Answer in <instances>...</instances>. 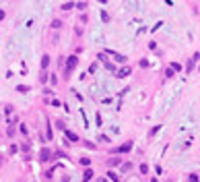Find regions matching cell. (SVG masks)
<instances>
[{
	"label": "cell",
	"instance_id": "obj_29",
	"mask_svg": "<svg viewBox=\"0 0 200 182\" xmlns=\"http://www.w3.org/2000/svg\"><path fill=\"white\" fill-rule=\"evenodd\" d=\"M4 17H6V13H4V10H2V8H0V21H2V19H4Z\"/></svg>",
	"mask_w": 200,
	"mask_h": 182
},
{
	"label": "cell",
	"instance_id": "obj_24",
	"mask_svg": "<svg viewBox=\"0 0 200 182\" xmlns=\"http://www.w3.org/2000/svg\"><path fill=\"white\" fill-rule=\"evenodd\" d=\"M171 68H173V71H182V66L177 64V62H173V64H171Z\"/></svg>",
	"mask_w": 200,
	"mask_h": 182
},
{
	"label": "cell",
	"instance_id": "obj_12",
	"mask_svg": "<svg viewBox=\"0 0 200 182\" xmlns=\"http://www.w3.org/2000/svg\"><path fill=\"white\" fill-rule=\"evenodd\" d=\"M130 170H132V164H130V162L122 164V172H130Z\"/></svg>",
	"mask_w": 200,
	"mask_h": 182
},
{
	"label": "cell",
	"instance_id": "obj_21",
	"mask_svg": "<svg viewBox=\"0 0 200 182\" xmlns=\"http://www.w3.org/2000/svg\"><path fill=\"white\" fill-rule=\"evenodd\" d=\"M6 132H8V136H15V132H17V130H15V126H8V130H6Z\"/></svg>",
	"mask_w": 200,
	"mask_h": 182
},
{
	"label": "cell",
	"instance_id": "obj_20",
	"mask_svg": "<svg viewBox=\"0 0 200 182\" xmlns=\"http://www.w3.org/2000/svg\"><path fill=\"white\" fill-rule=\"evenodd\" d=\"M101 19H103V21H105V23H107V21H109V15H107V13H105V10H101Z\"/></svg>",
	"mask_w": 200,
	"mask_h": 182
},
{
	"label": "cell",
	"instance_id": "obj_13",
	"mask_svg": "<svg viewBox=\"0 0 200 182\" xmlns=\"http://www.w3.org/2000/svg\"><path fill=\"white\" fill-rule=\"evenodd\" d=\"M109 174V180H112V182H120V178L116 176V172H107Z\"/></svg>",
	"mask_w": 200,
	"mask_h": 182
},
{
	"label": "cell",
	"instance_id": "obj_27",
	"mask_svg": "<svg viewBox=\"0 0 200 182\" xmlns=\"http://www.w3.org/2000/svg\"><path fill=\"white\" fill-rule=\"evenodd\" d=\"M99 141H101V143H109V139H107L105 134H101V136H99Z\"/></svg>",
	"mask_w": 200,
	"mask_h": 182
},
{
	"label": "cell",
	"instance_id": "obj_22",
	"mask_svg": "<svg viewBox=\"0 0 200 182\" xmlns=\"http://www.w3.org/2000/svg\"><path fill=\"white\" fill-rule=\"evenodd\" d=\"M140 172H142V174H149V166L142 164V166H140Z\"/></svg>",
	"mask_w": 200,
	"mask_h": 182
},
{
	"label": "cell",
	"instance_id": "obj_31",
	"mask_svg": "<svg viewBox=\"0 0 200 182\" xmlns=\"http://www.w3.org/2000/svg\"><path fill=\"white\" fill-rule=\"evenodd\" d=\"M151 182H157V180H155V178H151Z\"/></svg>",
	"mask_w": 200,
	"mask_h": 182
},
{
	"label": "cell",
	"instance_id": "obj_30",
	"mask_svg": "<svg viewBox=\"0 0 200 182\" xmlns=\"http://www.w3.org/2000/svg\"><path fill=\"white\" fill-rule=\"evenodd\" d=\"M97 182H107V180H105V178H99V180H97Z\"/></svg>",
	"mask_w": 200,
	"mask_h": 182
},
{
	"label": "cell",
	"instance_id": "obj_3",
	"mask_svg": "<svg viewBox=\"0 0 200 182\" xmlns=\"http://www.w3.org/2000/svg\"><path fill=\"white\" fill-rule=\"evenodd\" d=\"M130 149H132V141H126L124 145H120V147L116 149V153H128Z\"/></svg>",
	"mask_w": 200,
	"mask_h": 182
},
{
	"label": "cell",
	"instance_id": "obj_11",
	"mask_svg": "<svg viewBox=\"0 0 200 182\" xmlns=\"http://www.w3.org/2000/svg\"><path fill=\"white\" fill-rule=\"evenodd\" d=\"M72 6H76V4H74V2H64V4H62V10H70Z\"/></svg>",
	"mask_w": 200,
	"mask_h": 182
},
{
	"label": "cell",
	"instance_id": "obj_1",
	"mask_svg": "<svg viewBox=\"0 0 200 182\" xmlns=\"http://www.w3.org/2000/svg\"><path fill=\"white\" fill-rule=\"evenodd\" d=\"M76 64H78V58L76 56H68V60H66V77L76 68Z\"/></svg>",
	"mask_w": 200,
	"mask_h": 182
},
{
	"label": "cell",
	"instance_id": "obj_16",
	"mask_svg": "<svg viewBox=\"0 0 200 182\" xmlns=\"http://www.w3.org/2000/svg\"><path fill=\"white\" fill-rule=\"evenodd\" d=\"M165 77H167V79L173 77V68H165Z\"/></svg>",
	"mask_w": 200,
	"mask_h": 182
},
{
	"label": "cell",
	"instance_id": "obj_32",
	"mask_svg": "<svg viewBox=\"0 0 200 182\" xmlns=\"http://www.w3.org/2000/svg\"><path fill=\"white\" fill-rule=\"evenodd\" d=\"M198 71H200V68H198Z\"/></svg>",
	"mask_w": 200,
	"mask_h": 182
},
{
	"label": "cell",
	"instance_id": "obj_2",
	"mask_svg": "<svg viewBox=\"0 0 200 182\" xmlns=\"http://www.w3.org/2000/svg\"><path fill=\"white\" fill-rule=\"evenodd\" d=\"M52 149H48V147H43L41 151H39V159H41V162H48V159H52Z\"/></svg>",
	"mask_w": 200,
	"mask_h": 182
},
{
	"label": "cell",
	"instance_id": "obj_15",
	"mask_svg": "<svg viewBox=\"0 0 200 182\" xmlns=\"http://www.w3.org/2000/svg\"><path fill=\"white\" fill-rule=\"evenodd\" d=\"M89 164H91V159H89V157H81V166H89Z\"/></svg>",
	"mask_w": 200,
	"mask_h": 182
},
{
	"label": "cell",
	"instance_id": "obj_23",
	"mask_svg": "<svg viewBox=\"0 0 200 182\" xmlns=\"http://www.w3.org/2000/svg\"><path fill=\"white\" fill-rule=\"evenodd\" d=\"M190 182H200V178L196 174H190Z\"/></svg>",
	"mask_w": 200,
	"mask_h": 182
},
{
	"label": "cell",
	"instance_id": "obj_17",
	"mask_svg": "<svg viewBox=\"0 0 200 182\" xmlns=\"http://www.w3.org/2000/svg\"><path fill=\"white\" fill-rule=\"evenodd\" d=\"M17 151H19V147H17V145H10V147H8V153H10V155H12V153H17Z\"/></svg>",
	"mask_w": 200,
	"mask_h": 182
},
{
	"label": "cell",
	"instance_id": "obj_7",
	"mask_svg": "<svg viewBox=\"0 0 200 182\" xmlns=\"http://www.w3.org/2000/svg\"><path fill=\"white\" fill-rule=\"evenodd\" d=\"M128 75H130V66H124L122 71L118 73V79H124V77H128Z\"/></svg>",
	"mask_w": 200,
	"mask_h": 182
},
{
	"label": "cell",
	"instance_id": "obj_14",
	"mask_svg": "<svg viewBox=\"0 0 200 182\" xmlns=\"http://www.w3.org/2000/svg\"><path fill=\"white\" fill-rule=\"evenodd\" d=\"M52 27H54V29H60V27H62V21H58V19L52 21Z\"/></svg>",
	"mask_w": 200,
	"mask_h": 182
},
{
	"label": "cell",
	"instance_id": "obj_9",
	"mask_svg": "<svg viewBox=\"0 0 200 182\" xmlns=\"http://www.w3.org/2000/svg\"><path fill=\"white\" fill-rule=\"evenodd\" d=\"M109 54H112L118 62H126V56H124V54H116V52H109Z\"/></svg>",
	"mask_w": 200,
	"mask_h": 182
},
{
	"label": "cell",
	"instance_id": "obj_19",
	"mask_svg": "<svg viewBox=\"0 0 200 182\" xmlns=\"http://www.w3.org/2000/svg\"><path fill=\"white\" fill-rule=\"evenodd\" d=\"M29 149H31L29 143H23V145H21V151H29Z\"/></svg>",
	"mask_w": 200,
	"mask_h": 182
},
{
	"label": "cell",
	"instance_id": "obj_10",
	"mask_svg": "<svg viewBox=\"0 0 200 182\" xmlns=\"http://www.w3.org/2000/svg\"><path fill=\"white\" fill-rule=\"evenodd\" d=\"M17 91H19V93H27L29 87H27V85H17Z\"/></svg>",
	"mask_w": 200,
	"mask_h": 182
},
{
	"label": "cell",
	"instance_id": "obj_5",
	"mask_svg": "<svg viewBox=\"0 0 200 182\" xmlns=\"http://www.w3.org/2000/svg\"><path fill=\"white\" fill-rule=\"evenodd\" d=\"M93 174H95V172H93L91 168H87V170H85V174H83V182H89V180L93 178Z\"/></svg>",
	"mask_w": 200,
	"mask_h": 182
},
{
	"label": "cell",
	"instance_id": "obj_28",
	"mask_svg": "<svg viewBox=\"0 0 200 182\" xmlns=\"http://www.w3.org/2000/svg\"><path fill=\"white\" fill-rule=\"evenodd\" d=\"M60 182H70V176H68V174H66V176H64V178H62Z\"/></svg>",
	"mask_w": 200,
	"mask_h": 182
},
{
	"label": "cell",
	"instance_id": "obj_8",
	"mask_svg": "<svg viewBox=\"0 0 200 182\" xmlns=\"http://www.w3.org/2000/svg\"><path fill=\"white\" fill-rule=\"evenodd\" d=\"M48 66H50V56L46 54V56H41V68H43V71H46Z\"/></svg>",
	"mask_w": 200,
	"mask_h": 182
},
{
	"label": "cell",
	"instance_id": "obj_25",
	"mask_svg": "<svg viewBox=\"0 0 200 182\" xmlns=\"http://www.w3.org/2000/svg\"><path fill=\"white\" fill-rule=\"evenodd\" d=\"M76 8H81V10L87 8V2H76Z\"/></svg>",
	"mask_w": 200,
	"mask_h": 182
},
{
	"label": "cell",
	"instance_id": "obj_4",
	"mask_svg": "<svg viewBox=\"0 0 200 182\" xmlns=\"http://www.w3.org/2000/svg\"><path fill=\"white\" fill-rule=\"evenodd\" d=\"M64 136H66L68 141H72V143H76V141H78V134H76V132H72V130H64Z\"/></svg>",
	"mask_w": 200,
	"mask_h": 182
},
{
	"label": "cell",
	"instance_id": "obj_18",
	"mask_svg": "<svg viewBox=\"0 0 200 182\" xmlns=\"http://www.w3.org/2000/svg\"><path fill=\"white\" fill-rule=\"evenodd\" d=\"M39 81H41V83H46V81H48V75H46V71H43V73L39 75Z\"/></svg>",
	"mask_w": 200,
	"mask_h": 182
},
{
	"label": "cell",
	"instance_id": "obj_26",
	"mask_svg": "<svg viewBox=\"0 0 200 182\" xmlns=\"http://www.w3.org/2000/svg\"><path fill=\"white\" fill-rule=\"evenodd\" d=\"M19 130L23 132V134H27V126H25V124H21V126H19Z\"/></svg>",
	"mask_w": 200,
	"mask_h": 182
},
{
	"label": "cell",
	"instance_id": "obj_6",
	"mask_svg": "<svg viewBox=\"0 0 200 182\" xmlns=\"http://www.w3.org/2000/svg\"><path fill=\"white\" fill-rule=\"evenodd\" d=\"M120 164H122V157H109L107 159V166H112V168L114 166H120Z\"/></svg>",
	"mask_w": 200,
	"mask_h": 182
}]
</instances>
